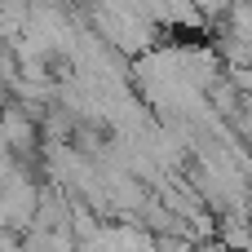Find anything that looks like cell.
Masks as SVG:
<instances>
[{"label": "cell", "mask_w": 252, "mask_h": 252, "mask_svg": "<svg viewBox=\"0 0 252 252\" xmlns=\"http://www.w3.org/2000/svg\"><path fill=\"white\" fill-rule=\"evenodd\" d=\"M35 137H40L35 115H27L22 106H0V146L9 155H31Z\"/></svg>", "instance_id": "6da1fadb"}, {"label": "cell", "mask_w": 252, "mask_h": 252, "mask_svg": "<svg viewBox=\"0 0 252 252\" xmlns=\"http://www.w3.org/2000/svg\"><path fill=\"white\" fill-rule=\"evenodd\" d=\"M217 244L226 252H252V226L244 221V213H221L217 217Z\"/></svg>", "instance_id": "7a4b0ae2"}]
</instances>
